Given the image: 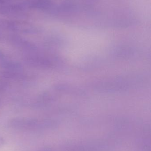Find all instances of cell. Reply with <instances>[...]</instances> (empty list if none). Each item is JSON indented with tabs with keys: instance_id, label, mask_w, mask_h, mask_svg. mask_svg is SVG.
Masks as SVG:
<instances>
[{
	"instance_id": "obj_1",
	"label": "cell",
	"mask_w": 151,
	"mask_h": 151,
	"mask_svg": "<svg viewBox=\"0 0 151 151\" xmlns=\"http://www.w3.org/2000/svg\"><path fill=\"white\" fill-rule=\"evenodd\" d=\"M51 125V122L48 120L27 117L13 118L8 122L10 127L21 131H41L48 129Z\"/></svg>"
},
{
	"instance_id": "obj_2",
	"label": "cell",
	"mask_w": 151,
	"mask_h": 151,
	"mask_svg": "<svg viewBox=\"0 0 151 151\" xmlns=\"http://www.w3.org/2000/svg\"><path fill=\"white\" fill-rule=\"evenodd\" d=\"M34 53H28L23 58V60L26 64L37 69L50 68L51 65V62L48 58Z\"/></svg>"
},
{
	"instance_id": "obj_3",
	"label": "cell",
	"mask_w": 151,
	"mask_h": 151,
	"mask_svg": "<svg viewBox=\"0 0 151 151\" xmlns=\"http://www.w3.org/2000/svg\"><path fill=\"white\" fill-rule=\"evenodd\" d=\"M9 40L14 47L28 53H35L38 50V47L34 43L19 35H12Z\"/></svg>"
},
{
	"instance_id": "obj_4",
	"label": "cell",
	"mask_w": 151,
	"mask_h": 151,
	"mask_svg": "<svg viewBox=\"0 0 151 151\" xmlns=\"http://www.w3.org/2000/svg\"><path fill=\"white\" fill-rule=\"evenodd\" d=\"M27 8V3L0 4V14L5 15L15 14L23 11Z\"/></svg>"
},
{
	"instance_id": "obj_5",
	"label": "cell",
	"mask_w": 151,
	"mask_h": 151,
	"mask_svg": "<svg viewBox=\"0 0 151 151\" xmlns=\"http://www.w3.org/2000/svg\"><path fill=\"white\" fill-rule=\"evenodd\" d=\"M0 67L5 70L13 71H20L23 68L20 63L7 59L6 58L0 60Z\"/></svg>"
},
{
	"instance_id": "obj_6",
	"label": "cell",
	"mask_w": 151,
	"mask_h": 151,
	"mask_svg": "<svg viewBox=\"0 0 151 151\" xmlns=\"http://www.w3.org/2000/svg\"><path fill=\"white\" fill-rule=\"evenodd\" d=\"M27 7L41 10H48L52 7V4L50 0H33L27 3Z\"/></svg>"
},
{
	"instance_id": "obj_7",
	"label": "cell",
	"mask_w": 151,
	"mask_h": 151,
	"mask_svg": "<svg viewBox=\"0 0 151 151\" xmlns=\"http://www.w3.org/2000/svg\"><path fill=\"white\" fill-rule=\"evenodd\" d=\"M13 29V20L0 18V30L12 32Z\"/></svg>"
},
{
	"instance_id": "obj_8",
	"label": "cell",
	"mask_w": 151,
	"mask_h": 151,
	"mask_svg": "<svg viewBox=\"0 0 151 151\" xmlns=\"http://www.w3.org/2000/svg\"><path fill=\"white\" fill-rule=\"evenodd\" d=\"M5 143V141L4 138L0 137V147L3 146Z\"/></svg>"
},
{
	"instance_id": "obj_9",
	"label": "cell",
	"mask_w": 151,
	"mask_h": 151,
	"mask_svg": "<svg viewBox=\"0 0 151 151\" xmlns=\"http://www.w3.org/2000/svg\"><path fill=\"white\" fill-rule=\"evenodd\" d=\"M5 58V55L4 54L3 52L0 50V60Z\"/></svg>"
},
{
	"instance_id": "obj_10",
	"label": "cell",
	"mask_w": 151,
	"mask_h": 151,
	"mask_svg": "<svg viewBox=\"0 0 151 151\" xmlns=\"http://www.w3.org/2000/svg\"><path fill=\"white\" fill-rule=\"evenodd\" d=\"M10 0H0V4H4L5 3L9 1Z\"/></svg>"
},
{
	"instance_id": "obj_11",
	"label": "cell",
	"mask_w": 151,
	"mask_h": 151,
	"mask_svg": "<svg viewBox=\"0 0 151 151\" xmlns=\"http://www.w3.org/2000/svg\"><path fill=\"white\" fill-rule=\"evenodd\" d=\"M38 151H49V150L48 149H46V148H43V149H40Z\"/></svg>"
}]
</instances>
